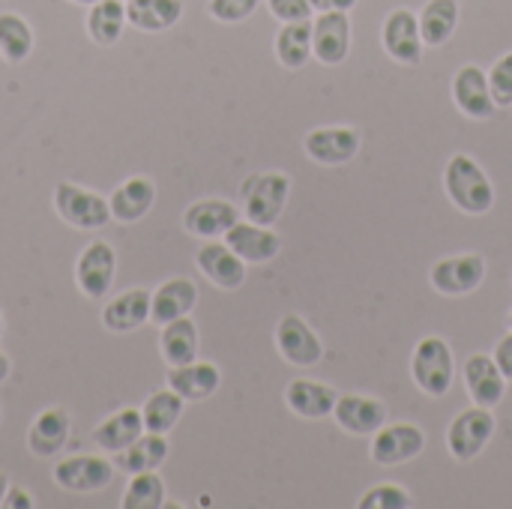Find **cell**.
<instances>
[{"label": "cell", "mask_w": 512, "mask_h": 509, "mask_svg": "<svg viewBox=\"0 0 512 509\" xmlns=\"http://www.w3.org/2000/svg\"><path fill=\"white\" fill-rule=\"evenodd\" d=\"M447 198L468 216H483L495 204V186L489 174L465 153H456L444 168Z\"/></svg>", "instance_id": "1"}, {"label": "cell", "mask_w": 512, "mask_h": 509, "mask_svg": "<svg viewBox=\"0 0 512 509\" xmlns=\"http://www.w3.org/2000/svg\"><path fill=\"white\" fill-rule=\"evenodd\" d=\"M291 195V177L282 171H261L246 177L240 198H243V213L249 222L255 225H267L273 228L288 204Z\"/></svg>", "instance_id": "2"}, {"label": "cell", "mask_w": 512, "mask_h": 509, "mask_svg": "<svg viewBox=\"0 0 512 509\" xmlns=\"http://www.w3.org/2000/svg\"><path fill=\"white\" fill-rule=\"evenodd\" d=\"M411 375H414V384L426 396H432V399L447 396L453 387V378H456V363H453L450 345L441 336L420 339L414 348V357H411Z\"/></svg>", "instance_id": "3"}, {"label": "cell", "mask_w": 512, "mask_h": 509, "mask_svg": "<svg viewBox=\"0 0 512 509\" xmlns=\"http://www.w3.org/2000/svg\"><path fill=\"white\" fill-rule=\"evenodd\" d=\"M54 210L57 216L78 228V231H99L111 222V204L99 192H90L84 186H75L69 180L57 183L54 189Z\"/></svg>", "instance_id": "4"}, {"label": "cell", "mask_w": 512, "mask_h": 509, "mask_svg": "<svg viewBox=\"0 0 512 509\" xmlns=\"http://www.w3.org/2000/svg\"><path fill=\"white\" fill-rule=\"evenodd\" d=\"M117 252L108 240H93L81 249L75 261V285L87 300H105L114 288Z\"/></svg>", "instance_id": "5"}, {"label": "cell", "mask_w": 512, "mask_h": 509, "mask_svg": "<svg viewBox=\"0 0 512 509\" xmlns=\"http://www.w3.org/2000/svg\"><path fill=\"white\" fill-rule=\"evenodd\" d=\"M117 465L105 456H69L54 465V483L72 495H93L111 486Z\"/></svg>", "instance_id": "6"}, {"label": "cell", "mask_w": 512, "mask_h": 509, "mask_svg": "<svg viewBox=\"0 0 512 509\" xmlns=\"http://www.w3.org/2000/svg\"><path fill=\"white\" fill-rule=\"evenodd\" d=\"M495 435V417H492V408H483V405H474L468 411H462L450 429H447V447L450 453L459 459V462H471L477 459L489 441Z\"/></svg>", "instance_id": "7"}, {"label": "cell", "mask_w": 512, "mask_h": 509, "mask_svg": "<svg viewBox=\"0 0 512 509\" xmlns=\"http://www.w3.org/2000/svg\"><path fill=\"white\" fill-rule=\"evenodd\" d=\"M423 450H426V432L414 423H393V426L384 423L372 435V459L384 468L405 465L417 459Z\"/></svg>", "instance_id": "8"}, {"label": "cell", "mask_w": 512, "mask_h": 509, "mask_svg": "<svg viewBox=\"0 0 512 509\" xmlns=\"http://www.w3.org/2000/svg\"><path fill=\"white\" fill-rule=\"evenodd\" d=\"M276 348L291 366H300V369H312L324 360L321 336L300 315H285L276 324Z\"/></svg>", "instance_id": "9"}, {"label": "cell", "mask_w": 512, "mask_h": 509, "mask_svg": "<svg viewBox=\"0 0 512 509\" xmlns=\"http://www.w3.org/2000/svg\"><path fill=\"white\" fill-rule=\"evenodd\" d=\"M432 288L444 297H465L471 291H477L486 279V261L483 255H453L444 258L432 267Z\"/></svg>", "instance_id": "10"}, {"label": "cell", "mask_w": 512, "mask_h": 509, "mask_svg": "<svg viewBox=\"0 0 512 509\" xmlns=\"http://www.w3.org/2000/svg\"><path fill=\"white\" fill-rule=\"evenodd\" d=\"M381 42H384V51L411 66V63H420L423 57V33H420V18L411 12V9H393L387 18H384V30H381Z\"/></svg>", "instance_id": "11"}, {"label": "cell", "mask_w": 512, "mask_h": 509, "mask_svg": "<svg viewBox=\"0 0 512 509\" xmlns=\"http://www.w3.org/2000/svg\"><path fill=\"white\" fill-rule=\"evenodd\" d=\"M363 135L354 126H321L312 129L303 141L309 159L318 165H345L360 153Z\"/></svg>", "instance_id": "12"}, {"label": "cell", "mask_w": 512, "mask_h": 509, "mask_svg": "<svg viewBox=\"0 0 512 509\" xmlns=\"http://www.w3.org/2000/svg\"><path fill=\"white\" fill-rule=\"evenodd\" d=\"M237 222H240V207H234L231 201H222V198H201V201L189 204L183 213V228L192 237H204V240L225 237Z\"/></svg>", "instance_id": "13"}, {"label": "cell", "mask_w": 512, "mask_h": 509, "mask_svg": "<svg viewBox=\"0 0 512 509\" xmlns=\"http://www.w3.org/2000/svg\"><path fill=\"white\" fill-rule=\"evenodd\" d=\"M312 54L327 66H336L351 54L348 12H321L312 21Z\"/></svg>", "instance_id": "14"}, {"label": "cell", "mask_w": 512, "mask_h": 509, "mask_svg": "<svg viewBox=\"0 0 512 509\" xmlns=\"http://www.w3.org/2000/svg\"><path fill=\"white\" fill-rule=\"evenodd\" d=\"M195 264L198 270L222 291H237L243 282H246V261L228 246V243H219V240H207L198 255H195Z\"/></svg>", "instance_id": "15"}, {"label": "cell", "mask_w": 512, "mask_h": 509, "mask_svg": "<svg viewBox=\"0 0 512 509\" xmlns=\"http://www.w3.org/2000/svg\"><path fill=\"white\" fill-rule=\"evenodd\" d=\"M453 99L456 105L462 108L465 117L471 120H489L495 114V99H492V90H489V75L468 63L456 72L453 78Z\"/></svg>", "instance_id": "16"}, {"label": "cell", "mask_w": 512, "mask_h": 509, "mask_svg": "<svg viewBox=\"0 0 512 509\" xmlns=\"http://www.w3.org/2000/svg\"><path fill=\"white\" fill-rule=\"evenodd\" d=\"M72 435V420L63 408H45L36 414V420L30 423L27 432V450L36 459H51L57 453H63V447L69 444Z\"/></svg>", "instance_id": "17"}, {"label": "cell", "mask_w": 512, "mask_h": 509, "mask_svg": "<svg viewBox=\"0 0 512 509\" xmlns=\"http://www.w3.org/2000/svg\"><path fill=\"white\" fill-rule=\"evenodd\" d=\"M333 417L348 435L366 438V435H375L387 423V408H384V402H378L372 396L351 393V396H339Z\"/></svg>", "instance_id": "18"}, {"label": "cell", "mask_w": 512, "mask_h": 509, "mask_svg": "<svg viewBox=\"0 0 512 509\" xmlns=\"http://www.w3.org/2000/svg\"><path fill=\"white\" fill-rule=\"evenodd\" d=\"M150 300L153 294L147 288H129L117 297H111L102 309V327L111 333H132L150 321Z\"/></svg>", "instance_id": "19"}, {"label": "cell", "mask_w": 512, "mask_h": 509, "mask_svg": "<svg viewBox=\"0 0 512 509\" xmlns=\"http://www.w3.org/2000/svg\"><path fill=\"white\" fill-rule=\"evenodd\" d=\"M225 243L246 261V264H267L279 255L282 240L276 231H270L267 225H255V222H237L228 234Z\"/></svg>", "instance_id": "20"}, {"label": "cell", "mask_w": 512, "mask_h": 509, "mask_svg": "<svg viewBox=\"0 0 512 509\" xmlns=\"http://www.w3.org/2000/svg\"><path fill=\"white\" fill-rule=\"evenodd\" d=\"M198 303V288L192 279H168L162 282L156 291H153V300H150V321L165 327L177 318H186Z\"/></svg>", "instance_id": "21"}, {"label": "cell", "mask_w": 512, "mask_h": 509, "mask_svg": "<svg viewBox=\"0 0 512 509\" xmlns=\"http://www.w3.org/2000/svg\"><path fill=\"white\" fill-rule=\"evenodd\" d=\"M465 387H468L474 405L495 408V405H501V399H504V393H507V378H504V372L498 369L495 357H489V354H474V357L465 363Z\"/></svg>", "instance_id": "22"}, {"label": "cell", "mask_w": 512, "mask_h": 509, "mask_svg": "<svg viewBox=\"0 0 512 509\" xmlns=\"http://www.w3.org/2000/svg\"><path fill=\"white\" fill-rule=\"evenodd\" d=\"M108 204H111V219L123 225L141 222L156 204V183L150 177H129L111 192Z\"/></svg>", "instance_id": "23"}, {"label": "cell", "mask_w": 512, "mask_h": 509, "mask_svg": "<svg viewBox=\"0 0 512 509\" xmlns=\"http://www.w3.org/2000/svg\"><path fill=\"white\" fill-rule=\"evenodd\" d=\"M144 435V417L138 408H120L114 411L111 417H105L96 429H93V444L102 450V453H120L126 450L129 444H135L138 438Z\"/></svg>", "instance_id": "24"}, {"label": "cell", "mask_w": 512, "mask_h": 509, "mask_svg": "<svg viewBox=\"0 0 512 509\" xmlns=\"http://www.w3.org/2000/svg\"><path fill=\"white\" fill-rule=\"evenodd\" d=\"M222 384V372L213 363H186V366H174L168 372V387L183 396L186 402H204L210 399Z\"/></svg>", "instance_id": "25"}, {"label": "cell", "mask_w": 512, "mask_h": 509, "mask_svg": "<svg viewBox=\"0 0 512 509\" xmlns=\"http://www.w3.org/2000/svg\"><path fill=\"white\" fill-rule=\"evenodd\" d=\"M285 402H288V408L297 417H303V420H321V417H330L333 414V408L339 402V393L333 387H327V384L300 378V381L288 384Z\"/></svg>", "instance_id": "26"}, {"label": "cell", "mask_w": 512, "mask_h": 509, "mask_svg": "<svg viewBox=\"0 0 512 509\" xmlns=\"http://www.w3.org/2000/svg\"><path fill=\"white\" fill-rule=\"evenodd\" d=\"M168 459V441L165 435L156 432H144L135 444H129L126 450L114 453V465L123 474H144V471H159Z\"/></svg>", "instance_id": "27"}, {"label": "cell", "mask_w": 512, "mask_h": 509, "mask_svg": "<svg viewBox=\"0 0 512 509\" xmlns=\"http://www.w3.org/2000/svg\"><path fill=\"white\" fill-rule=\"evenodd\" d=\"M159 351H162V360L171 369L195 363L198 360V327H195V321L186 315V318H177V321L165 324L162 336H159Z\"/></svg>", "instance_id": "28"}, {"label": "cell", "mask_w": 512, "mask_h": 509, "mask_svg": "<svg viewBox=\"0 0 512 509\" xmlns=\"http://www.w3.org/2000/svg\"><path fill=\"white\" fill-rule=\"evenodd\" d=\"M126 18L144 33H162L183 18V0H126Z\"/></svg>", "instance_id": "29"}, {"label": "cell", "mask_w": 512, "mask_h": 509, "mask_svg": "<svg viewBox=\"0 0 512 509\" xmlns=\"http://www.w3.org/2000/svg\"><path fill=\"white\" fill-rule=\"evenodd\" d=\"M126 24V0H96L87 12V33L96 45H114Z\"/></svg>", "instance_id": "30"}, {"label": "cell", "mask_w": 512, "mask_h": 509, "mask_svg": "<svg viewBox=\"0 0 512 509\" xmlns=\"http://www.w3.org/2000/svg\"><path fill=\"white\" fill-rule=\"evenodd\" d=\"M459 24V0H429L420 12V33L423 42L438 48L450 42Z\"/></svg>", "instance_id": "31"}, {"label": "cell", "mask_w": 512, "mask_h": 509, "mask_svg": "<svg viewBox=\"0 0 512 509\" xmlns=\"http://www.w3.org/2000/svg\"><path fill=\"white\" fill-rule=\"evenodd\" d=\"M183 405L186 399L177 396L171 387L168 390H156L153 396H147V402L141 405V417H144V432H156V435H168L180 417H183Z\"/></svg>", "instance_id": "32"}, {"label": "cell", "mask_w": 512, "mask_h": 509, "mask_svg": "<svg viewBox=\"0 0 512 509\" xmlns=\"http://www.w3.org/2000/svg\"><path fill=\"white\" fill-rule=\"evenodd\" d=\"M33 27L18 12H0V57L6 63H24L33 51Z\"/></svg>", "instance_id": "33"}, {"label": "cell", "mask_w": 512, "mask_h": 509, "mask_svg": "<svg viewBox=\"0 0 512 509\" xmlns=\"http://www.w3.org/2000/svg\"><path fill=\"white\" fill-rule=\"evenodd\" d=\"M276 57L288 69H300L312 57V21H288L276 33Z\"/></svg>", "instance_id": "34"}, {"label": "cell", "mask_w": 512, "mask_h": 509, "mask_svg": "<svg viewBox=\"0 0 512 509\" xmlns=\"http://www.w3.org/2000/svg\"><path fill=\"white\" fill-rule=\"evenodd\" d=\"M123 509H159L165 507V483L156 471L132 474L129 486L123 492Z\"/></svg>", "instance_id": "35"}, {"label": "cell", "mask_w": 512, "mask_h": 509, "mask_svg": "<svg viewBox=\"0 0 512 509\" xmlns=\"http://www.w3.org/2000/svg\"><path fill=\"white\" fill-rule=\"evenodd\" d=\"M411 507H414V498H411L402 486H393V483L375 486V489H369V492L360 498V509H411Z\"/></svg>", "instance_id": "36"}, {"label": "cell", "mask_w": 512, "mask_h": 509, "mask_svg": "<svg viewBox=\"0 0 512 509\" xmlns=\"http://www.w3.org/2000/svg\"><path fill=\"white\" fill-rule=\"evenodd\" d=\"M489 90H492L495 105H504V108L512 105V51L504 54L492 66V72H489Z\"/></svg>", "instance_id": "37"}, {"label": "cell", "mask_w": 512, "mask_h": 509, "mask_svg": "<svg viewBox=\"0 0 512 509\" xmlns=\"http://www.w3.org/2000/svg\"><path fill=\"white\" fill-rule=\"evenodd\" d=\"M261 0H210L207 9L216 21L222 24H237V21H246L255 9H258Z\"/></svg>", "instance_id": "38"}, {"label": "cell", "mask_w": 512, "mask_h": 509, "mask_svg": "<svg viewBox=\"0 0 512 509\" xmlns=\"http://www.w3.org/2000/svg\"><path fill=\"white\" fill-rule=\"evenodd\" d=\"M267 6H270V12L282 24H288V21H309L312 12H315L309 0H267Z\"/></svg>", "instance_id": "39"}, {"label": "cell", "mask_w": 512, "mask_h": 509, "mask_svg": "<svg viewBox=\"0 0 512 509\" xmlns=\"http://www.w3.org/2000/svg\"><path fill=\"white\" fill-rule=\"evenodd\" d=\"M495 363H498V369L504 372V378L512 381V333H507V336L498 342V348H495Z\"/></svg>", "instance_id": "40"}, {"label": "cell", "mask_w": 512, "mask_h": 509, "mask_svg": "<svg viewBox=\"0 0 512 509\" xmlns=\"http://www.w3.org/2000/svg\"><path fill=\"white\" fill-rule=\"evenodd\" d=\"M33 507H36V501L30 498V492H27V489H21V486H9L6 501H3V509H33Z\"/></svg>", "instance_id": "41"}, {"label": "cell", "mask_w": 512, "mask_h": 509, "mask_svg": "<svg viewBox=\"0 0 512 509\" xmlns=\"http://www.w3.org/2000/svg\"><path fill=\"white\" fill-rule=\"evenodd\" d=\"M315 12H351L357 0H309Z\"/></svg>", "instance_id": "42"}, {"label": "cell", "mask_w": 512, "mask_h": 509, "mask_svg": "<svg viewBox=\"0 0 512 509\" xmlns=\"http://www.w3.org/2000/svg\"><path fill=\"white\" fill-rule=\"evenodd\" d=\"M9 372H12V360H9V357H6V354L0 351V384H3L6 378H9Z\"/></svg>", "instance_id": "43"}, {"label": "cell", "mask_w": 512, "mask_h": 509, "mask_svg": "<svg viewBox=\"0 0 512 509\" xmlns=\"http://www.w3.org/2000/svg\"><path fill=\"white\" fill-rule=\"evenodd\" d=\"M6 492H9V477L0 471V507H3V501H6Z\"/></svg>", "instance_id": "44"}, {"label": "cell", "mask_w": 512, "mask_h": 509, "mask_svg": "<svg viewBox=\"0 0 512 509\" xmlns=\"http://www.w3.org/2000/svg\"><path fill=\"white\" fill-rule=\"evenodd\" d=\"M72 3H78V6H93L96 0H72Z\"/></svg>", "instance_id": "45"}, {"label": "cell", "mask_w": 512, "mask_h": 509, "mask_svg": "<svg viewBox=\"0 0 512 509\" xmlns=\"http://www.w3.org/2000/svg\"><path fill=\"white\" fill-rule=\"evenodd\" d=\"M0 339H3V315H0Z\"/></svg>", "instance_id": "46"}, {"label": "cell", "mask_w": 512, "mask_h": 509, "mask_svg": "<svg viewBox=\"0 0 512 509\" xmlns=\"http://www.w3.org/2000/svg\"><path fill=\"white\" fill-rule=\"evenodd\" d=\"M0 423H3V414H0Z\"/></svg>", "instance_id": "47"}, {"label": "cell", "mask_w": 512, "mask_h": 509, "mask_svg": "<svg viewBox=\"0 0 512 509\" xmlns=\"http://www.w3.org/2000/svg\"><path fill=\"white\" fill-rule=\"evenodd\" d=\"M510 324H512V315H510Z\"/></svg>", "instance_id": "48"}]
</instances>
